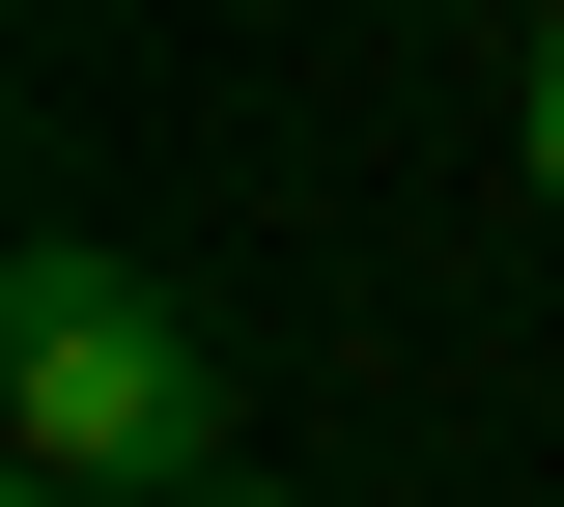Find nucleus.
Returning a JSON list of instances; mask_svg holds the SVG:
<instances>
[{
	"instance_id": "1",
	"label": "nucleus",
	"mask_w": 564,
	"mask_h": 507,
	"mask_svg": "<svg viewBox=\"0 0 564 507\" xmlns=\"http://www.w3.org/2000/svg\"><path fill=\"white\" fill-rule=\"evenodd\" d=\"M0 395H29V480H113V507L226 480V339L141 283V254H85V225L0 254Z\"/></svg>"
},
{
	"instance_id": "2",
	"label": "nucleus",
	"mask_w": 564,
	"mask_h": 507,
	"mask_svg": "<svg viewBox=\"0 0 564 507\" xmlns=\"http://www.w3.org/2000/svg\"><path fill=\"white\" fill-rule=\"evenodd\" d=\"M536 198H564V29H536Z\"/></svg>"
},
{
	"instance_id": "4",
	"label": "nucleus",
	"mask_w": 564,
	"mask_h": 507,
	"mask_svg": "<svg viewBox=\"0 0 564 507\" xmlns=\"http://www.w3.org/2000/svg\"><path fill=\"white\" fill-rule=\"evenodd\" d=\"M29 507H113V480H29Z\"/></svg>"
},
{
	"instance_id": "3",
	"label": "nucleus",
	"mask_w": 564,
	"mask_h": 507,
	"mask_svg": "<svg viewBox=\"0 0 564 507\" xmlns=\"http://www.w3.org/2000/svg\"><path fill=\"white\" fill-rule=\"evenodd\" d=\"M170 507H254V480H170Z\"/></svg>"
}]
</instances>
